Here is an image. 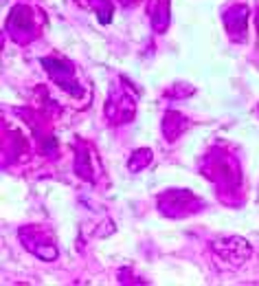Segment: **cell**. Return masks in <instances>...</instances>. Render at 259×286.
<instances>
[{
  "instance_id": "6da1fadb",
  "label": "cell",
  "mask_w": 259,
  "mask_h": 286,
  "mask_svg": "<svg viewBox=\"0 0 259 286\" xmlns=\"http://www.w3.org/2000/svg\"><path fill=\"white\" fill-rule=\"evenodd\" d=\"M211 249L215 251V255L222 260V262L231 264V267H242L253 253L251 244H248L244 238H237V236L215 240V242H211Z\"/></svg>"
}]
</instances>
